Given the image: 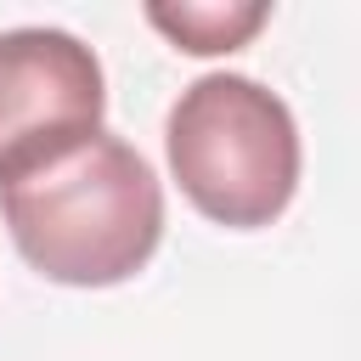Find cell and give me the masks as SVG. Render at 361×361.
Segmentation results:
<instances>
[{
  "instance_id": "obj_1",
  "label": "cell",
  "mask_w": 361,
  "mask_h": 361,
  "mask_svg": "<svg viewBox=\"0 0 361 361\" xmlns=\"http://www.w3.org/2000/svg\"><path fill=\"white\" fill-rule=\"evenodd\" d=\"M0 214L17 254L62 288L130 282L164 237V186L152 164L96 130L62 158L0 186Z\"/></svg>"
},
{
  "instance_id": "obj_2",
  "label": "cell",
  "mask_w": 361,
  "mask_h": 361,
  "mask_svg": "<svg viewBox=\"0 0 361 361\" xmlns=\"http://www.w3.org/2000/svg\"><path fill=\"white\" fill-rule=\"evenodd\" d=\"M164 152L186 203L226 231L282 220L299 192V124L248 73L192 79L164 118Z\"/></svg>"
},
{
  "instance_id": "obj_3",
  "label": "cell",
  "mask_w": 361,
  "mask_h": 361,
  "mask_svg": "<svg viewBox=\"0 0 361 361\" xmlns=\"http://www.w3.org/2000/svg\"><path fill=\"white\" fill-rule=\"evenodd\" d=\"M107 113L96 51L68 28L0 34V186L90 141Z\"/></svg>"
},
{
  "instance_id": "obj_4",
  "label": "cell",
  "mask_w": 361,
  "mask_h": 361,
  "mask_svg": "<svg viewBox=\"0 0 361 361\" xmlns=\"http://www.w3.org/2000/svg\"><path fill=\"white\" fill-rule=\"evenodd\" d=\"M147 23L186 56H220V51H243L271 23V6L265 0H180V6H147Z\"/></svg>"
}]
</instances>
